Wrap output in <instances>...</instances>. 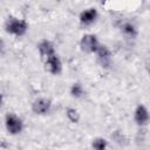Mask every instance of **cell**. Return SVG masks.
Here are the masks:
<instances>
[{
  "instance_id": "1",
  "label": "cell",
  "mask_w": 150,
  "mask_h": 150,
  "mask_svg": "<svg viewBox=\"0 0 150 150\" xmlns=\"http://www.w3.org/2000/svg\"><path fill=\"white\" fill-rule=\"evenodd\" d=\"M5 32L7 34L14 35L16 38H20L25 35L28 30V23L23 19H18L15 16H8L4 25Z\"/></svg>"
},
{
  "instance_id": "2",
  "label": "cell",
  "mask_w": 150,
  "mask_h": 150,
  "mask_svg": "<svg viewBox=\"0 0 150 150\" xmlns=\"http://www.w3.org/2000/svg\"><path fill=\"white\" fill-rule=\"evenodd\" d=\"M5 127L9 135H19L23 130V122L15 114H7L5 116Z\"/></svg>"
},
{
  "instance_id": "3",
  "label": "cell",
  "mask_w": 150,
  "mask_h": 150,
  "mask_svg": "<svg viewBox=\"0 0 150 150\" xmlns=\"http://www.w3.org/2000/svg\"><path fill=\"white\" fill-rule=\"evenodd\" d=\"M100 42L94 34H84L80 40V48L83 53L87 54H95Z\"/></svg>"
},
{
  "instance_id": "4",
  "label": "cell",
  "mask_w": 150,
  "mask_h": 150,
  "mask_svg": "<svg viewBox=\"0 0 150 150\" xmlns=\"http://www.w3.org/2000/svg\"><path fill=\"white\" fill-rule=\"evenodd\" d=\"M43 64H45V70L52 75H59L62 71V62L56 53L45 59Z\"/></svg>"
},
{
  "instance_id": "5",
  "label": "cell",
  "mask_w": 150,
  "mask_h": 150,
  "mask_svg": "<svg viewBox=\"0 0 150 150\" xmlns=\"http://www.w3.org/2000/svg\"><path fill=\"white\" fill-rule=\"evenodd\" d=\"M95 54L97 56V61L100 62L101 67L109 68L111 66V52L105 45H101L100 43V46L97 47Z\"/></svg>"
},
{
  "instance_id": "6",
  "label": "cell",
  "mask_w": 150,
  "mask_h": 150,
  "mask_svg": "<svg viewBox=\"0 0 150 150\" xmlns=\"http://www.w3.org/2000/svg\"><path fill=\"white\" fill-rule=\"evenodd\" d=\"M52 108V101L49 98L39 97L32 103V111L36 115H46Z\"/></svg>"
},
{
  "instance_id": "7",
  "label": "cell",
  "mask_w": 150,
  "mask_h": 150,
  "mask_svg": "<svg viewBox=\"0 0 150 150\" xmlns=\"http://www.w3.org/2000/svg\"><path fill=\"white\" fill-rule=\"evenodd\" d=\"M134 118L137 125L144 127L149 123V111L144 104H138L134 112Z\"/></svg>"
},
{
  "instance_id": "8",
  "label": "cell",
  "mask_w": 150,
  "mask_h": 150,
  "mask_svg": "<svg viewBox=\"0 0 150 150\" xmlns=\"http://www.w3.org/2000/svg\"><path fill=\"white\" fill-rule=\"evenodd\" d=\"M97 16H98V13H97L96 8H87L80 13L79 20L82 26H90L91 23H94L96 21Z\"/></svg>"
},
{
  "instance_id": "9",
  "label": "cell",
  "mask_w": 150,
  "mask_h": 150,
  "mask_svg": "<svg viewBox=\"0 0 150 150\" xmlns=\"http://www.w3.org/2000/svg\"><path fill=\"white\" fill-rule=\"evenodd\" d=\"M38 50H39V54H40L42 60H45L48 56H50V55L56 53L55 48H54V45L47 39H43L38 43Z\"/></svg>"
},
{
  "instance_id": "10",
  "label": "cell",
  "mask_w": 150,
  "mask_h": 150,
  "mask_svg": "<svg viewBox=\"0 0 150 150\" xmlns=\"http://www.w3.org/2000/svg\"><path fill=\"white\" fill-rule=\"evenodd\" d=\"M121 32L123 33V35H125V36H128L130 39H135L137 36V34H138L136 26L132 22H129V21L123 22L121 25Z\"/></svg>"
},
{
  "instance_id": "11",
  "label": "cell",
  "mask_w": 150,
  "mask_h": 150,
  "mask_svg": "<svg viewBox=\"0 0 150 150\" xmlns=\"http://www.w3.org/2000/svg\"><path fill=\"white\" fill-rule=\"evenodd\" d=\"M84 89L83 86L80 82H74L70 87V95L75 98H81L82 96H84Z\"/></svg>"
},
{
  "instance_id": "12",
  "label": "cell",
  "mask_w": 150,
  "mask_h": 150,
  "mask_svg": "<svg viewBox=\"0 0 150 150\" xmlns=\"http://www.w3.org/2000/svg\"><path fill=\"white\" fill-rule=\"evenodd\" d=\"M66 117L71 123H79L80 121V112L75 108H67L66 109Z\"/></svg>"
},
{
  "instance_id": "13",
  "label": "cell",
  "mask_w": 150,
  "mask_h": 150,
  "mask_svg": "<svg viewBox=\"0 0 150 150\" xmlns=\"http://www.w3.org/2000/svg\"><path fill=\"white\" fill-rule=\"evenodd\" d=\"M91 146L96 150H104L107 146H108V142L105 138L103 137H96L93 139L91 142Z\"/></svg>"
},
{
  "instance_id": "14",
  "label": "cell",
  "mask_w": 150,
  "mask_h": 150,
  "mask_svg": "<svg viewBox=\"0 0 150 150\" xmlns=\"http://www.w3.org/2000/svg\"><path fill=\"white\" fill-rule=\"evenodd\" d=\"M2 54H5V42L0 38V55H2Z\"/></svg>"
},
{
  "instance_id": "15",
  "label": "cell",
  "mask_w": 150,
  "mask_h": 150,
  "mask_svg": "<svg viewBox=\"0 0 150 150\" xmlns=\"http://www.w3.org/2000/svg\"><path fill=\"white\" fill-rule=\"evenodd\" d=\"M4 105V95L0 93V108Z\"/></svg>"
}]
</instances>
